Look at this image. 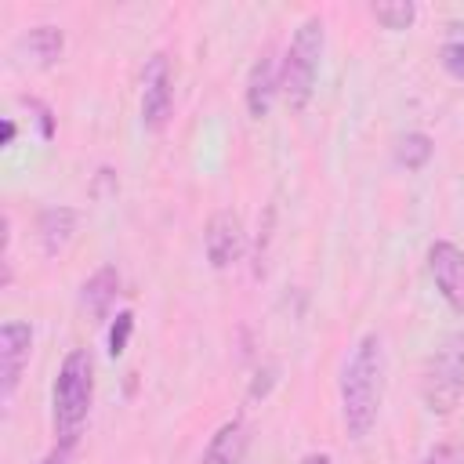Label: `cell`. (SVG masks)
I'll return each mask as SVG.
<instances>
[{
  "instance_id": "cell-1",
  "label": "cell",
  "mask_w": 464,
  "mask_h": 464,
  "mask_svg": "<svg viewBox=\"0 0 464 464\" xmlns=\"http://www.w3.org/2000/svg\"><path fill=\"white\" fill-rule=\"evenodd\" d=\"M384 341L381 334H362L344 359L341 370V417L352 439H366L377 424L381 402H384Z\"/></svg>"
},
{
  "instance_id": "cell-2",
  "label": "cell",
  "mask_w": 464,
  "mask_h": 464,
  "mask_svg": "<svg viewBox=\"0 0 464 464\" xmlns=\"http://www.w3.org/2000/svg\"><path fill=\"white\" fill-rule=\"evenodd\" d=\"M91 399H94V359L87 348H72L62 359L54 399H51V424L62 446H76L91 413Z\"/></svg>"
},
{
  "instance_id": "cell-3",
  "label": "cell",
  "mask_w": 464,
  "mask_h": 464,
  "mask_svg": "<svg viewBox=\"0 0 464 464\" xmlns=\"http://www.w3.org/2000/svg\"><path fill=\"white\" fill-rule=\"evenodd\" d=\"M323 47H326V25L319 14H308L294 36H290V47H286V58H283V72H279V94L283 102L301 112L312 94H315V80H319V65H323Z\"/></svg>"
},
{
  "instance_id": "cell-4",
  "label": "cell",
  "mask_w": 464,
  "mask_h": 464,
  "mask_svg": "<svg viewBox=\"0 0 464 464\" xmlns=\"http://www.w3.org/2000/svg\"><path fill=\"white\" fill-rule=\"evenodd\" d=\"M420 395H424V406L439 417L453 413L460 395H464V337L453 334L446 337L424 362V373H420Z\"/></svg>"
},
{
  "instance_id": "cell-5",
  "label": "cell",
  "mask_w": 464,
  "mask_h": 464,
  "mask_svg": "<svg viewBox=\"0 0 464 464\" xmlns=\"http://www.w3.org/2000/svg\"><path fill=\"white\" fill-rule=\"evenodd\" d=\"M174 109V80L167 54H152L141 76V123L145 130H163Z\"/></svg>"
},
{
  "instance_id": "cell-6",
  "label": "cell",
  "mask_w": 464,
  "mask_h": 464,
  "mask_svg": "<svg viewBox=\"0 0 464 464\" xmlns=\"http://www.w3.org/2000/svg\"><path fill=\"white\" fill-rule=\"evenodd\" d=\"M428 272L439 294L446 297V304L464 315V250L450 239H435L428 246Z\"/></svg>"
},
{
  "instance_id": "cell-7",
  "label": "cell",
  "mask_w": 464,
  "mask_h": 464,
  "mask_svg": "<svg viewBox=\"0 0 464 464\" xmlns=\"http://www.w3.org/2000/svg\"><path fill=\"white\" fill-rule=\"evenodd\" d=\"M29 352H33L29 323L7 319L0 326V395H4V402H11V395H14L18 381H22V370L29 362Z\"/></svg>"
},
{
  "instance_id": "cell-8",
  "label": "cell",
  "mask_w": 464,
  "mask_h": 464,
  "mask_svg": "<svg viewBox=\"0 0 464 464\" xmlns=\"http://www.w3.org/2000/svg\"><path fill=\"white\" fill-rule=\"evenodd\" d=\"M203 250H207V261L214 268H228V265L239 261V254H243V221H239L236 210L210 214L207 232H203Z\"/></svg>"
},
{
  "instance_id": "cell-9",
  "label": "cell",
  "mask_w": 464,
  "mask_h": 464,
  "mask_svg": "<svg viewBox=\"0 0 464 464\" xmlns=\"http://www.w3.org/2000/svg\"><path fill=\"white\" fill-rule=\"evenodd\" d=\"M279 94V76H276V58L272 51H265L254 65H250V76H246V112L254 120H265L272 112V102Z\"/></svg>"
},
{
  "instance_id": "cell-10",
  "label": "cell",
  "mask_w": 464,
  "mask_h": 464,
  "mask_svg": "<svg viewBox=\"0 0 464 464\" xmlns=\"http://www.w3.org/2000/svg\"><path fill=\"white\" fill-rule=\"evenodd\" d=\"M246 442H250V439H246V424H243L239 417H232V420H225V424L210 435V442H207L199 464H243Z\"/></svg>"
},
{
  "instance_id": "cell-11",
  "label": "cell",
  "mask_w": 464,
  "mask_h": 464,
  "mask_svg": "<svg viewBox=\"0 0 464 464\" xmlns=\"http://www.w3.org/2000/svg\"><path fill=\"white\" fill-rule=\"evenodd\" d=\"M72 232H76V210L72 207H47L36 221V236H40V246L47 257L62 254L69 246Z\"/></svg>"
},
{
  "instance_id": "cell-12",
  "label": "cell",
  "mask_w": 464,
  "mask_h": 464,
  "mask_svg": "<svg viewBox=\"0 0 464 464\" xmlns=\"http://www.w3.org/2000/svg\"><path fill=\"white\" fill-rule=\"evenodd\" d=\"M116 294H120V276H116L112 265H105V268H98V272L83 283L80 301H83V308H87L94 319H105L109 308H112V301H116Z\"/></svg>"
},
{
  "instance_id": "cell-13",
  "label": "cell",
  "mask_w": 464,
  "mask_h": 464,
  "mask_svg": "<svg viewBox=\"0 0 464 464\" xmlns=\"http://www.w3.org/2000/svg\"><path fill=\"white\" fill-rule=\"evenodd\" d=\"M22 47L29 51L33 65L47 69V65H54V62L62 58L65 36H62V29H54V25H36V29H29V33L22 36Z\"/></svg>"
},
{
  "instance_id": "cell-14",
  "label": "cell",
  "mask_w": 464,
  "mask_h": 464,
  "mask_svg": "<svg viewBox=\"0 0 464 464\" xmlns=\"http://www.w3.org/2000/svg\"><path fill=\"white\" fill-rule=\"evenodd\" d=\"M431 152H435V145H431V138L420 134V130H410V134H402V138L395 141V163L406 167V170H420V167L431 160Z\"/></svg>"
},
{
  "instance_id": "cell-15",
  "label": "cell",
  "mask_w": 464,
  "mask_h": 464,
  "mask_svg": "<svg viewBox=\"0 0 464 464\" xmlns=\"http://www.w3.org/2000/svg\"><path fill=\"white\" fill-rule=\"evenodd\" d=\"M373 18H377L384 29L402 33V29L413 25V18H417V4H410V0H384V4H373Z\"/></svg>"
},
{
  "instance_id": "cell-16",
  "label": "cell",
  "mask_w": 464,
  "mask_h": 464,
  "mask_svg": "<svg viewBox=\"0 0 464 464\" xmlns=\"http://www.w3.org/2000/svg\"><path fill=\"white\" fill-rule=\"evenodd\" d=\"M130 330H134V312H116V319H112V326H109V355H112V359L127 352Z\"/></svg>"
},
{
  "instance_id": "cell-17",
  "label": "cell",
  "mask_w": 464,
  "mask_h": 464,
  "mask_svg": "<svg viewBox=\"0 0 464 464\" xmlns=\"http://www.w3.org/2000/svg\"><path fill=\"white\" fill-rule=\"evenodd\" d=\"M439 58H442L446 72H450L453 80H460V83H464V44H446V47L439 51Z\"/></svg>"
},
{
  "instance_id": "cell-18",
  "label": "cell",
  "mask_w": 464,
  "mask_h": 464,
  "mask_svg": "<svg viewBox=\"0 0 464 464\" xmlns=\"http://www.w3.org/2000/svg\"><path fill=\"white\" fill-rule=\"evenodd\" d=\"M424 464H464V450H460V446H453V442H442V446L428 450Z\"/></svg>"
},
{
  "instance_id": "cell-19",
  "label": "cell",
  "mask_w": 464,
  "mask_h": 464,
  "mask_svg": "<svg viewBox=\"0 0 464 464\" xmlns=\"http://www.w3.org/2000/svg\"><path fill=\"white\" fill-rule=\"evenodd\" d=\"M40 464H72V446H62V442H54V450L40 460Z\"/></svg>"
},
{
  "instance_id": "cell-20",
  "label": "cell",
  "mask_w": 464,
  "mask_h": 464,
  "mask_svg": "<svg viewBox=\"0 0 464 464\" xmlns=\"http://www.w3.org/2000/svg\"><path fill=\"white\" fill-rule=\"evenodd\" d=\"M14 141V120H4V134H0V145H11Z\"/></svg>"
},
{
  "instance_id": "cell-21",
  "label": "cell",
  "mask_w": 464,
  "mask_h": 464,
  "mask_svg": "<svg viewBox=\"0 0 464 464\" xmlns=\"http://www.w3.org/2000/svg\"><path fill=\"white\" fill-rule=\"evenodd\" d=\"M301 464H334V457L330 453H308Z\"/></svg>"
}]
</instances>
